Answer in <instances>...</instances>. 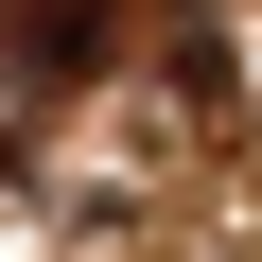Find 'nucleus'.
I'll return each mask as SVG.
<instances>
[{"label":"nucleus","mask_w":262,"mask_h":262,"mask_svg":"<svg viewBox=\"0 0 262 262\" xmlns=\"http://www.w3.org/2000/svg\"><path fill=\"white\" fill-rule=\"evenodd\" d=\"M0 35H18V70H88L105 53V0H0Z\"/></svg>","instance_id":"1"}]
</instances>
